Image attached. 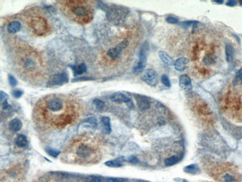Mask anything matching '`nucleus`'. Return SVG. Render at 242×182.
I'll return each instance as SVG.
<instances>
[{"instance_id": "obj_1", "label": "nucleus", "mask_w": 242, "mask_h": 182, "mask_svg": "<svg viewBox=\"0 0 242 182\" xmlns=\"http://www.w3.org/2000/svg\"><path fill=\"white\" fill-rule=\"evenodd\" d=\"M128 11L123 8H111L107 11V17L110 22L115 23H119L125 19L128 14Z\"/></svg>"}, {"instance_id": "obj_2", "label": "nucleus", "mask_w": 242, "mask_h": 182, "mask_svg": "<svg viewBox=\"0 0 242 182\" xmlns=\"http://www.w3.org/2000/svg\"><path fill=\"white\" fill-rule=\"evenodd\" d=\"M70 10L72 14L81 21L87 20L90 16V9L87 5H83V3H75L71 7Z\"/></svg>"}, {"instance_id": "obj_3", "label": "nucleus", "mask_w": 242, "mask_h": 182, "mask_svg": "<svg viewBox=\"0 0 242 182\" xmlns=\"http://www.w3.org/2000/svg\"><path fill=\"white\" fill-rule=\"evenodd\" d=\"M142 79L146 84L151 87H155L157 85L159 79L157 72L152 69H147L142 73Z\"/></svg>"}, {"instance_id": "obj_4", "label": "nucleus", "mask_w": 242, "mask_h": 182, "mask_svg": "<svg viewBox=\"0 0 242 182\" xmlns=\"http://www.w3.org/2000/svg\"><path fill=\"white\" fill-rule=\"evenodd\" d=\"M31 27L33 31L38 35H44L47 30L46 20L40 17L32 19L31 21Z\"/></svg>"}, {"instance_id": "obj_5", "label": "nucleus", "mask_w": 242, "mask_h": 182, "mask_svg": "<svg viewBox=\"0 0 242 182\" xmlns=\"http://www.w3.org/2000/svg\"><path fill=\"white\" fill-rule=\"evenodd\" d=\"M129 45V42L127 40H124L121 41L119 44H118L115 47L111 48L107 52V55L108 57H110L111 59L113 60H116L118 59L119 57H121V53H122V51L124 50L125 48L128 47V46Z\"/></svg>"}, {"instance_id": "obj_6", "label": "nucleus", "mask_w": 242, "mask_h": 182, "mask_svg": "<svg viewBox=\"0 0 242 182\" xmlns=\"http://www.w3.org/2000/svg\"><path fill=\"white\" fill-rule=\"evenodd\" d=\"M75 154L77 157L80 159H87L91 158L93 154V149L91 146L87 144H80L76 148Z\"/></svg>"}, {"instance_id": "obj_7", "label": "nucleus", "mask_w": 242, "mask_h": 182, "mask_svg": "<svg viewBox=\"0 0 242 182\" xmlns=\"http://www.w3.org/2000/svg\"><path fill=\"white\" fill-rule=\"evenodd\" d=\"M46 107L52 112H59L63 108V102L58 97H51L46 102Z\"/></svg>"}, {"instance_id": "obj_8", "label": "nucleus", "mask_w": 242, "mask_h": 182, "mask_svg": "<svg viewBox=\"0 0 242 182\" xmlns=\"http://www.w3.org/2000/svg\"><path fill=\"white\" fill-rule=\"evenodd\" d=\"M69 81V77L68 75L65 72L63 73L57 74L54 75L50 79L48 83V86L50 87H54V86H61L63 84H65L68 83Z\"/></svg>"}, {"instance_id": "obj_9", "label": "nucleus", "mask_w": 242, "mask_h": 182, "mask_svg": "<svg viewBox=\"0 0 242 182\" xmlns=\"http://www.w3.org/2000/svg\"><path fill=\"white\" fill-rule=\"evenodd\" d=\"M147 63V54H146V49L143 48V49L140 51L139 56V61L137 64L133 68V72L135 73H139L143 72V69H145Z\"/></svg>"}, {"instance_id": "obj_10", "label": "nucleus", "mask_w": 242, "mask_h": 182, "mask_svg": "<svg viewBox=\"0 0 242 182\" xmlns=\"http://www.w3.org/2000/svg\"><path fill=\"white\" fill-rule=\"evenodd\" d=\"M138 108L141 110H146L150 108V101L146 96L142 95H135Z\"/></svg>"}, {"instance_id": "obj_11", "label": "nucleus", "mask_w": 242, "mask_h": 182, "mask_svg": "<svg viewBox=\"0 0 242 182\" xmlns=\"http://www.w3.org/2000/svg\"><path fill=\"white\" fill-rule=\"evenodd\" d=\"M110 100L115 103H128L131 102V99L128 96L121 93H114L110 97Z\"/></svg>"}, {"instance_id": "obj_12", "label": "nucleus", "mask_w": 242, "mask_h": 182, "mask_svg": "<svg viewBox=\"0 0 242 182\" xmlns=\"http://www.w3.org/2000/svg\"><path fill=\"white\" fill-rule=\"evenodd\" d=\"M179 85L183 90H189L192 88L191 80L188 75H182L179 79Z\"/></svg>"}, {"instance_id": "obj_13", "label": "nucleus", "mask_w": 242, "mask_h": 182, "mask_svg": "<svg viewBox=\"0 0 242 182\" xmlns=\"http://www.w3.org/2000/svg\"><path fill=\"white\" fill-rule=\"evenodd\" d=\"M188 63H189V60L186 57H182L178 58L177 61L174 62V67L176 70L177 71H183L186 69L187 66H188Z\"/></svg>"}, {"instance_id": "obj_14", "label": "nucleus", "mask_w": 242, "mask_h": 182, "mask_svg": "<svg viewBox=\"0 0 242 182\" xmlns=\"http://www.w3.org/2000/svg\"><path fill=\"white\" fill-rule=\"evenodd\" d=\"M72 69L73 70L74 72V76H80L83 73L87 72V66H86L85 64H79V65L75 66V65H69Z\"/></svg>"}, {"instance_id": "obj_15", "label": "nucleus", "mask_w": 242, "mask_h": 182, "mask_svg": "<svg viewBox=\"0 0 242 182\" xmlns=\"http://www.w3.org/2000/svg\"><path fill=\"white\" fill-rule=\"evenodd\" d=\"M158 55H159V57H160V59L162 60V62L165 64H166L167 66L171 67V66L174 65L175 61H174L173 58L171 57L166 52H165L163 51H159Z\"/></svg>"}, {"instance_id": "obj_16", "label": "nucleus", "mask_w": 242, "mask_h": 182, "mask_svg": "<svg viewBox=\"0 0 242 182\" xmlns=\"http://www.w3.org/2000/svg\"><path fill=\"white\" fill-rule=\"evenodd\" d=\"M22 126H23V123L21 120H19L18 118L13 119L9 123V128L13 132H17L20 131L22 128Z\"/></svg>"}, {"instance_id": "obj_17", "label": "nucleus", "mask_w": 242, "mask_h": 182, "mask_svg": "<svg viewBox=\"0 0 242 182\" xmlns=\"http://www.w3.org/2000/svg\"><path fill=\"white\" fill-rule=\"evenodd\" d=\"M225 52H226V61H227L228 62L232 61L235 55L234 47L231 44H229V43H227V44L226 45V47H225Z\"/></svg>"}, {"instance_id": "obj_18", "label": "nucleus", "mask_w": 242, "mask_h": 182, "mask_svg": "<svg viewBox=\"0 0 242 182\" xmlns=\"http://www.w3.org/2000/svg\"><path fill=\"white\" fill-rule=\"evenodd\" d=\"M21 28V23L19 21H12L8 25V31L11 34H16L18 32Z\"/></svg>"}, {"instance_id": "obj_19", "label": "nucleus", "mask_w": 242, "mask_h": 182, "mask_svg": "<svg viewBox=\"0 0 242 182\" xmlns=\"http://www.w3.org/2000/svg\"><path fill=\"white\" fill-rule=\"evenodd\" d=\"M15 143L18 147L23 148L28 145V140L27 137L23 135H19L15 140Z\"/></svg>"}, {"instance_id": "obj_20", "label": "nucleus", "mask_w": 242, "mask_h": 182, "mask_svg": "<svg viewBox=\"0 0 242 182\" xmlns=\"http://www.w3.org/2000/svg\"><path fill=\"white\" fill-rule=\"evenodd\" d=\"M184 172L191 175H197L200 172V169L197 164H190L184 168Z\"/></svg>"}, {"instance_id": "obj_21", "label": "nucleus", "mask_w": 242, "mask_h": 182, "mask_svg": "<svg viewBox=\"0 0 242 182\" xmlns=\"http://www.w3.org/2000/svg\"><path fill=\"white\" fill-rule=\"evenodd\" d=\"M102 123L104 129L107 134L111 133V125H110V119L108 117H103L102 118Z\"/></svg>"}, {"instance_id": "obj_22", "label": "nucleus", "mask_w": 242, "mask_h": 182, "mask_svg": "<svg viewBox=\"0 0 242 182\" xmlns=\"http://www.w3.org/2000/svg\"><path fill=\"white\" fill-rule=\"evenodd\" d=\"M178 161H179V158L177 157V156H176V155L171 156V157H169V158H166V159L165 160V164L168 166H171L177 164V163L178 162Z\"/></svg>"}, {"instance_id": "obj_23", "label": "nucleus", "mask_w": 242, "mask_h": 182, "mask_svg": "<svg viewBox=\"0 0 242 182\" xmlns=\"http://www.w3.org/2000/svg\"><path fill=\"white\" fill-rule=\"evenodd\" d=\"M105 165H106L107 166H109V167H114V168L121 167V166H123L122 163L119 162L118 160H116V161H107V162L105 163Z\"/></svg>"}, {"instance_id": "obj_24", "label": "nucleus", "mask_w": 242, "mask_h": 182, "mask_svg": "<svg viewBox=\"0 0 242 182\" xmlns=\"http://www.w3.org/2000/svg\"><path fill=\"white\" fill-rule=\"evenodd\" d=\"M83 123H86V124H88V125H91L92 127L93 128H97V125H98V123H97V120L95 117H89V118L85 119L82 122Z\"/></svg>"}, {"instance_id": "obj_25", "label": "nucleus", "mask_w": 242, "mask_h": 182, "mask_svg": "<svg viewBox=\"0 0 242 182\" xmlns=\"http://www.w3.org/2000/svg\"><path fill=\"white\" fill-rule=\"evenodd\" d=\"M92 104H93L94 106L95 107V108L98 110H102L104 109V103L102 100L98 99V98L94 99L93 102H92Z\"/></svg>"}, {"instance_id": "obj_26", "label": "nucleus", "mask_w": 242, "mask_h": 182, "mask_svg": "<svg viewBox=\"0 0 242 182\" xmlns=\"http://www.w3.org/2000/svg\"><path fill=\"white\" fill-rule=\"evenodd\" d=\"M46 152L49 154V155L53 157V158H57V156L60 154V153H61V152L60 151H57V150H55V149H52V148H49V147L46 148Z\"/></svg>"}, {"instance_id": "obj_27", "label": "nucleus", "mask_w": 242, "mask_h": 182, "mask_svg": "<svg viewBox=\"0 0 242 182\" xmlns=\"http://www.w3.org/2000/svg\"><path fill=\"white\" fill-rule=\"evenodd\" d=\"M198 23V21H195V20H190V21H184L182 22V23H179L180 26L182 27H185V28H188V27L191 26V25H193L197 24Z\"/></svg>"}, {"instance_id": "obj_28", "label": "nucleus", "mask_w": 242, "mask_h": 182, "mask_svg": "<svg viewBox=\"0 0 242 182\" xmlns=\"http://www.w3.org/2000/svg\"><path fill=\"white\" fill-rule=\"evenodd\" d=\"M161 81H162V84H163L166 87H171L170 80H169V77H168L166 75H162V77H161Z\"/></svg>"}, {"instance_id": "obj_29", "label": "nucleus", "mask_w": 242, "mask_h": 182, "mask_svg": "<svg viewBox=\"0 0 242 182\" xmlns=\"http://www.w3.org/2000/svg\"><path fill=\"white\" fill-rule=\"evenodd\" d=\"M234 81L235 83H240V82H242V68L236 72Z\"/></svg>"}, {"instance_id": "obj_30", "label": "nucleus", "mask_w": 242, "mask_h": 182, "mask_svg": "<svg viewBox=\"0 0 242 182\" xmlns=\"http://www.w3.org/2000/svg\"><path fill=\"white\" fill-rule=\"evenodd\" d=\"M166 21L169 23H171V24H177V23H179L178 19H177L174 16H168L166 18Z\"/></svg>"}, {"instance_id": "obj_31", "label": "nucleus", "mask_w": 242, "mask_h": 182, "mask_svg": "<svg viewBox=\"0 0 242 182\" xmlns=\"http://www.w3.org/2000/svg\"><path fill=\"white\" fill-rule=\"evenodd\" d=\"M8 80H9V83H10V84L12 87H15L17 84V81H16V79L12 75H9L8 76Z\"/></svg>"}, {"instance_id": "obj_32", "label": "nucleus", "mask_w": 242, "mask_h": 182, "mask_svg": "<svg viewBox=\"0 0 242 182\" xmlns=\"http://www.w3.org/2000/svg\"><path fill=\"white\" fill-rule=\"evenodd\" d=\"M225 182H236V180L233 176L229 174H226L224 177Z\"/></svg>"}, {"instance_id": "obj_33", "label": "nucleus", "mask_w": 242, "mask_h": 182, "mask_svg": "<svg viewBox=\"0 0 242 182\" xmlns=\"http://www.w3.org/2000/svg\"><path fill=\"white\" fill-rule=\"evenodd\" d=\"M12 94H13L14 98H20V97L23 96V92L20 90H14V91H13V92H12Z\"/></svg>"}, {"instance_id": "obj_34", "label": "nucleus", "mask_w": 242, "mask_h": 182, "mask_svg": "<svg viewBox=\"0 0 242 182\" xmlns=\"http://www.w3.org/2000/svg\"><path fill=\"white\" fill-rule=\"evenodd\" d=\"M2 109H3V110H10V109L11 108V105L8 103L7 100L4 101V102H2Z\"/></svg>"}, {"instance_id": "obj_35", "label": "nucleus", "mask_w": 242, "mask_h": 182, "mask_svg": "<svg viewBox=\"0 0 242 182\" xmlns=\"http://www.w3.org/2000/svg\"><path fill=\"white\" fill-rule=\"evenodd\" d=\"M127 161H128V162L131 163V164H137V163H139V160H138L136 157H134V156H131V157H130V158L127 160Z\"/></svg>"}, {"instance_id": "obj_36", "label": "nucleus", "mask_w": 242, "mask_h": 182, "mask_svg": "<svg viewBox=\"0 0 242 182\" xmlns=\"http://www.w3.org/2000/svg\"><path fill=\"white\" fill-rule=\"evenodd\" d=\"M92 79V78H88V77H78L76 78V79H73L72 81H88Z\"/></svg>"}, {"instance_id": "obj_37", "label": "nucleus", "mask_w": 242, "mask_h": 182, "mask_svg": "<svg viewBox=\"0 0 242 182\" xmlns=\"http://www.w3.org/2000/svg\"><path fill=\"white\" fill-rule=\"evenodd\" d=\"M236 5H237V1H235V0H229L226 2V5L230 7H233Z\"/></svg>"}, {"instance_id": "obj_38", "label": "nucleus", "mask_w": 242, "mask_h": 182, "mask_svg": "<svg viewBox=\"0 0 242 182\" xmlns=\"http://www.w3.org/2000/svg\"><path fill=\"white\" fill-rule=\"evenodd\" d=\"M90 182H102V179L98 177H94L92 178V180L90 181Z\"/></svg>"}, {"instance_id": "obj_39", "label": "nucleus", "mask_w": 242, "mask_h": 182, "mask_svg": "<svg viewBox=\"0 0 242 182\" xmlns=\"http://www.w3.org/2000/svg\"><path fill=\"white\" fill-rule=\"evenodd\" d=\"M107 182H118V181L114 178H109Z\"/></svg>"}, {"instance_id": "obj_40", "label": "nucleus", "mask_w": 242, "mask_h": 182, "mask_svg": "<svg viewBox=\"0 0 242 182\" xmlns=\"http://www.w3.org/2000/svg\"><path fill=\"white\" fill-rule=\"evenodd\" d=\"M213 2H217V3H218V4H222L223 2H224V1H223V0H214V1H213Z\"/></svg>"}, {"instance_id": "obj_41", "label": "nucleus", "mask_w": 242, "mask_h": 182, "mask_svg": "<svg viewBox=\"0 0 242 182\" xmlns=\"http://www.w3.org/2000/svg\"><path fill=\"white\" fill-rule=\"evenodd\" d=\"M240 5L242 6V1H240Z\"/></svg>"}, {"instance_id": "obj_42", "label": "nucleus", "mask_w": 242, "mask_h": 182, "mask_svg": "<svg viewBox=\"0 0 242 182\" xmlns=\"http://www.w3.org/2000/svg\"><path fill=\"white\" fill-rule=\"evenodd\" d=\"M183 182H187V181H183Z\"/></svg>"}]
</instances>
